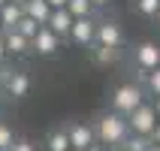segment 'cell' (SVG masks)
Segmentation results:
<instances>
[{
	"mask_svg": "<svg viewBox=\"0 0 160 151\" xmlns=\"http://www.w3.org/2000/svg\"><path fill=\"white\" fill-rule=\"evenodd\" d=\"M136 6H139V12H142V15H157L160 0H136Z\"/></svg>",
	"mask_w": 160,
	"mask_h": 151,
	"instance_id": "19",
	"label": "cell"
},
{
	"mask_svg": "<svg viewBox=\"0 0 160 151\" xmlns=\"http://www.w3.org/2000/svg\"><path fill=\"white\" fill-rule=\"evenodd\" d=\"M85 151H103V148H100V145H91V148H85Z\"/></svg>",
	"mask_w": 160,
	"mask_h": 151,
	"instance_id": "29",
	"label": "cell"
},
{
	"mask_svg": "<svg viewBox=\"0 0 160 151\" xmlns=\"http://www.w3.org/2000/svg\"><path fill=\"white\" fill-rule=\"evenodd\" d=\"M9 3H18V6H24V3H27V0H9Z\"/></svg>",
	"mask_w": 160,
	"mask_h": 151,
	"instance_id": "30",
	"label": "cell"
},
{
	"mask_svg": "<svg viewBox=\"0 0 160 151\" xmlns=\"http://www.w3.org/2000/svg\"><path fill=\"white\" fill-rule=\"evenodd\" d=\"M148 139H151L154 145H160V121L154 124V130H151V136H148Z\"/></svg>",
	"mask_w": 160,
	"mask_h": 151,
	"instance_id": "23",
	"label": "cell"
},
{
	"mask_svg": "<svg viewBox=\"0 0 160 151\" xmlns=\"http://www.w3.org/2000/svg\"><path fill=\"white\" fill-rule=\"evenodd\" d=\"M121 39H124V33H121V27L112 24V21H103V24H97V30H94V43H97V45L118 48V45H121Z\"/></svg>",
	"mask_w": 160,
	"mask_h": 151,
	"instance_id": "5",
	"label": "cell"
},
{
	"mask_svg": "<svg viewBox=\"0 0 160 151\" xmlns=\"http://www.w3.org/2000/svg\"><path fill=\"white\" fill-rule=\"evenodd\" d=\"M15 142V136H12V130H9L6 124H0V151H9V145Z\"/></svg>",
	"mask_w": 160,
	"mask_h": 151,
	"instance_id": "20",
	"label": "cell"
},
{
	"mask_svg": "<svg viewBox=\"0 0 160 151\" xmlns=\"http://www.w3.org/2000/svg\"><path fill=\"white\" fill-rule=\"evenodd\" d=\"M58 48H61V36H58V33H52L48 27H39V30H36V36L30 39V52L42 54V58L54 54Z\"/></svg>",
	"mask_w": 160,
	"mask_h": 151,
	"instance_id": "4",
	"label": "cell"
},
{
	"mask_svg": "<svg viewBox=\"0 0 160 151\" xmlns=\"http://www.w3.org/2000/svg\"><path fill=\"white\" fill-rule=\"evenodd\" d=\"M157 18H160V9H157Z\"/></svg>",
	"mask_w": 160,
	"mask_h": 151,
	"instance_id": "34",
	"label": "cell"
},
{
	"mask_svg": "<svg viewBox=\"0 0 160 151\" xmlns=\"http://www.w3.org/2000/svg\"><path fill=\"white\" fill-rule=\"evenodd\" d=\"M3 45H6V54H24V52H30V39H24L18 30H3Z\"/></svg>",
	"mask_w": 160,
	"mask_h": 151,
	"instance_id": "11",
	"label": "cell"
},
{
	"mask_svg": "<svg viewBox=\"0 0 160 151\" xmlns=\"http://www.w3.org/2000/svg\"><path fill=\"white\" fill-rule=\"evenodd\" d=\"M67 12H70L72 18H85V15H91V9H94V3L91 0H67Z\"/></svg>",
	"mask_w": 160,
	"mask_h": 151,
	"instance_id": "14",
	"label": "cell"
},
{
	"mask_svg": "<svg viewBox=\"0 0 160 151\" xmlns=\"http://www.w3.org/2000/svg\"><path fill=\"white\" fill-rule=\"evenodd\" d=\"M91 3H94V6H106L109 0H91Z\"/></svg>",
	"mask_w": 160,
	"mask_h": 151,
	"instance_id": "28",
	"label": "cell"
},
{
	"mask_svg": "<svg viewBox=\"0 0 160 151\" xmlns=\"http://www.w3.org/2000/svg\"><path fill=\"white\" fill-rule=\"evenodd\" d=\"M70 151H76V148H70Z\"/></svg>",
	"mask_w": 160,
	"mask_h": 151,
	"instance_id": "35",
	"label": "cell"
},
{
	"mask_svg": "<svg viewBox=\"0 0 160 151\" xmlns=\"http://www.w3.org/2000/svg\"><path fill=\"white\" fill-rule=\"evenodd\" d=\"M39 27H42V24H36L33 18L21 15V21H18V24H15V30H18V33H21V36H24V39H33V36H36V30H39Z\"/></svg>",
	"mask_w": 160,
	"mask_h": 151,
	"instance_id": "17",
	"label": "cell"
},
{
	"mask_svg": "<svg viewBox=\"0 0 160 151\" xmlns=\"http://www.w3.org/2000/svg\"><path fill=\"white\" fill-rule=\"evenodd\" d=\"M67 136H70V148H76V151H85V148H91V145H94V130H91L88 124L70 127V130H67Z\"/></svg>",
	"mask_w": 160,
	"mask_h": 151,
	"instance_id": "9",
	"label": "cell"
},
{
	"mask_svg": "<svg viewBox=\"0 0 160 151\" xmlns=\"http://www.w3.org/2000/svg\"><path fill=\"white\" fill-rule=\"evenodd\" d=\"M21 9H24L27 18H33L36 24H45V21H48V15H52V6H48L45 0H27Z\"/></svg>",
	"mask_w": 160,
	"mask_h": 151,
	"instance_id": "13",
	"label": "cell"
},
{
	"mask_svg": "<svg viewBox=\"0 0 160 151\" xmlns=\"http://www.w3.org/2000/svg\"><path fill=\"white\" fill-rule=\"evenodd\" d=\"M0 33H3V24H0Z\"/></svg>",
	"mask_w": 160,
	"mask_h": 151,
	"instance_id": "33",
	"label": "cell"
},
{
	"mask_svg": "<svg viewBox=\"0 0 160 151\" xmlns=\"http://www.w3.org/2000/svg\"><path fill=\"white\" fill-rule=\"evenodd\" d=\"M21 15H24V9L18 6V3H3L0 6V24H3V30H15V24L21 21Z\"/></svg>",
	"mask_w": 160,
	"mask_h": 151,
	"instance_id": "12",
	"label": "cell"
},
{
	"mask_svg": "<svg viewBox=\"0 0 160 151\" xmlns=\"http://www.w3.org/2000/svg\"><path fill=\"white\" fill-rule=\"evenodd\" d=\"M3 3H6V0H0V6H3Z\"/></svg>",
	"mask_w": 160,
	"mask_h": 151,
	"instance_id": "32",
	"label": "cell"
},
{
	"mask_svg": "<svg viewBox=\"0 0 160 151\" xmlns=\"http://www.w3.org/2000/svg\"><path fill=\"white\" fill-rule=\"evenodd\" d=\"M9 76H12V70H9V67H0V85H3Z\"/></svg>",
	"mask_w": 160,
	"mask_h": 151,
	"instance_id": "25",
	"label": "cell"
},
{
	"mask_svg": "<svg viewBox=\"0 0 160 151\" xmlns=\"http://www.w3.org/2000/svg\"><path fill=\"white\" fill-rule=\"evenodd\" d=\"M45 145H48V151H70V136H67V130H54Z\"/></svg>",
	"mask_w": 160,
	"mask_h": 151,
	"instance_id": "15",
	"label": "cell"
},
{
	"mask_svg": "<svg viewBox=\"0 0 160 151\" xmlns=\"http://www.w3.org/2000/svg\"><path fill=\"white\" fill-rule=\"evenodd\" d=\"M9 151H36V148L27 142V139H15V142L9 145Z\"/></svg>",
	"mask_w": 160,
	"mask_h": 151,
	"instance_id": "22",
	"label": "cell"
},
{
	"mask_svg": "<svg viewBox=\"0 0 160 151\" xmlns=\"http://www.w3.org/2000/svg\"><path fill=\"white\" fill-rule=\"evenodd\" d=\"M148 88L160 97V67H157V70H151V76H148Z\"/></svg>",
	"mask_w": 160,
	"mask_h": 151,
	"instance_id": "21",
	"label": "cell"
},
{
	"mask_svg": "<svg viewBox=\"0 0 160 151\" xmlns=\"http://www.w3.org/2000/svg\"><path fill=\"white\" fill-rule=\"evenodd\" d=\"M94 58H97V63H112V61H118V48L97 45V48H94Z\"/></svg>",
	"mask_w": 160,
	"mask_h": 151,
	"instance_id": "18",
	"label": "cell"
},
{
	"mask_svg": "<svg viewBox=\"0 0 160 151\" xmlns=\"http://www.w3.org/2000/svg\"><path fill=\"white\" fill-rule=\"evenodd\" d=\"M136 61L142 70H157L160 67V45L157 43H142L136 48Z\"/></svg>",
	"mask_w": 160,
	"mask_h": 151,
	"instance_id": "8",
	"label": "cell"
},
{
	"mask_svg": "<svg viewBox=\"0 0 160 151\" xmlns=\"http://www.w3.org/2000/svg\"><path fill=\"white\" fill-rule=\"evenodd\" d=\"M3 88H6V94H9V97H24L27 91H30V79H27V73L12 70V76L3 82Z\"/></svg>",
	"mask_w": 160,
	"mask_h": 151,
	"instance_id": "10",
	"label": "cell"
},
{
	"mask_svg": "<svg viewBox=\"0 0 160 151\" xmlns=\"http://www.w3.org/2000/svg\"><path fill=\"white\" fill-rule=\"evenodd\" d=\"M94 30H97V24L91 21V15H85V18H72L70 36H72V43H79V45H91V43H94Z\"/></svg>",
	"mask_w": 160,
	"mask_h": 151,
	"instance_id": "6",
	"label": "cell"
},
{
	"mask_svg": "<svg viewBox=\"0 0 160 151\" xmlns=\"http://www.w3.org/2000/svg\"><path fill=\"white\" fill-rule=\"evenodd\" d=\"M6 61V45H3V33H0V63Z\"/></svg>",
	"mask_w": 160,
	"mask_h": 151,
	"instance_id": "26",
	"label": "cell"
},
{
	"mask_svg": "<svg viewBox=\"0 0 160 151\" xmlns=\"http://www.w3.org/2000/svg\"><path fill=\"white\" fill-rule=\"evenodd\" d=\"M154 124H157V115H154V106H136L130 115H127V127L133 130V133H139V136H151V130H154Z\"/></svg>",
	"mask_w": 160,
	"mask_h": 151,
	"instance_id": "2",
	"label": "cell"
},
{
	"mask_svg": "<svg viewBox=\"0 0 160 151\" xmlns=\"http://www.w3.org/2000/svg\"><path fill=\"white\" fill-rule=\"evenodd\" d=\"M112 103H115V112H118V115H130L136 106H142V91L136 88V85H121V88L115 91Z\"/></svg>",
	"mask_w": 160,
	"mask_h": 151,
	"instance_id": "3",
	"label": "cell"
},
{
	"mask_svg": "<svg viewBox=\"0 0 160 151\" xmlns=\"http://www.w3.org/2000/svg\"><path fill=\"white\" fill-rule=\"evenodd\" d=\"M154 115H157V121H160V97H157V106H154Z\"/></svg>",
	"mask_w": 160,
	"mask_h": 151,
	"instance_id": "27",
	"label": "cell"
},
{
	"mask_svg": "<svg viewBox=\"0 0 160 151\" xmlns=\"http://www.w3.org/2000/svg\"><path fill=\"white\" fill-rule=\"evenodd\" d=\"M121 145H124V151H148L154 142L148 139V136H139V133H133L130 139H124Z\"/></svg>",
	"mask_w": 160,
	"mask_h": 151,
	"instance_id": "16",
	"label": "cell"
},
{
	"mask_svg": "<svg viewBox=\"0 0 160 151\" xmlns=\"http://www.w3.org/2000/svg\"><path fill=\"white\" fill-rule=\"evenodd\" d=\"M127 118H121L115 112V115H103L97 121V136H100V142H106V145H121L127 139Z\"/></svg>",
	"mask_w": 160,
	"mask_h": 151,
	"instance_id": "1",
	"label": "cell"
},
{
	"mask_svg": "<svg viewBox=\"0 0 160 151\" xmlns=\"http://www.w3.org/2000/svg\"><path fill=\"white\" fill-rule=\"evenodd\" d=\"M45 3H48L52 9H63V6H67V0H45Z\"/></svg>",
	"mask_w": 160,
	"mask_h": 151,
	"instance_id": "24",
	"label": "cell"
},
{
	"mask_svg": "<svg viewBox=\"0 0 160 151\" xmlns=\"http://www.w3.org/2000/svg\"><path fill=\"white\" fill-rule=\"evenodd\" d=\"M42 27H48V30H52V33H58V36H70L72 15L67 12V9H52V15H48V21H45Z\"/></svg>",
	"mask_w": 160,
	"mask_h": 151,
	"instance_id": "7",
	"label": "cell"
},
{
	"mask_svg": "<svg viewBox=\"0 0 160 151\" xmlns=\"http://www.w3.org/2000/svg\"><path fill=\"white\" fill-rule=\"evenodd\" d=\"M148 151H160V145H151V148H148Z\"/></svg>",
	"mask_w": 160,
	"mask_h": 151,
	"instance_id": "31",
	"label": "cell"
}]
</instances>
